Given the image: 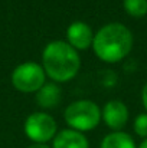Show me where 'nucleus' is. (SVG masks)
Here are the masks:
<instances>
[{
    "mask_svg": "<svg viewBox=\"0 0 147 148\" xmlns=\"http://www.w3.org/2000/svg\"><path fill=\"white\" fill-rule=\"evenodd\" d=\"M62 98L61 86L55 82L45 84L38 92H36V103L43 109H52L59 105Z\"/></svg>",
    "mask_w": 147,
    "mask_h": 148,
    "instance_id": "nucleus-9",
    "label": "nucleus"
},
{
    "mask_svg": "<svg viewBox=\"0 0 147 148\" xmlns=\"http://www.w3.org/2000/svg\"><path fill=\"white\" fill-rule=\"evenodd\" d=\"M63 119L71 130L87 132L97 128L101 122V109L94 101L78 99L69 103L63 112Z\"/></svg>",
    "mask_w": 147,
    "mask_h": 148,
    "instance_id": "nucleus-3",
    "label": "nucleus"
},
{
    "mask_svg": "<svg viewBox=\"0 0 147 148\" xmlns=\"http://www.w3.org/2000/svg\"><path fill=\"white\" fill-rule=\"evenodd\" d=\"M94 33L88 23L75 20L66 29V43L75 50H87L92 46Z\"/></svg>",
    "mask_w": 147,
    "mask_h": 148,
    "instance_id": "nucleus-7",
    "label": "nucleus"
},
{
    "mask_svg": "<svg viewBox=\"0 0 147 148\" xmlns=\"http://www.w3.org/2000/svg\"><path fill=\"white\" fill-rule=\"evenodd\" d=\"M133 33L123 23L112 22L104 25L94 35L92 49L97 58L107 63L123 60L133 49Z\"/></svg>",
    "mask_w": 147,
    "mask_h": 148,
    "instance_id": "nucleus-1",
    "label": "nucleus"
},
{
    "mask_svg": "<svg viewBox=\"0 0 147 148\" xmlns=\"http://www.w3.org/2000/svg\"><path fill=\"white\" fill-rule=\"evenodd\" d=\"M46 84V73L42 65L36 62H25L12 72V85L25 94L38 92Z\"/></svg>",
    "mask_w": 147,
    "mask_h": 148,
    "instance_id": "nucleus-4",
    "label": "nucleus"
},
{
    "mask_svg": "<svg viewBox=\"0 0 147 148\" xmlns=\"http://www.w3.org/2000/svg\"><path fill=\"white\" fill-rule=\"evenodd\" d=\"M137 148H147V138L146 140H143V141H141V144H140Z\"/></svg>",
    "mask_w": 147,
    "mask_h": 148,
    "instance_id": "nucleus-15",
    "label": "nucleus"
},
{
    "mask_svg": "<svg viewBox=\"0 0 147 148\" xmlns=\"http://www.w3.org/2000/svg\"><path fill=\"white\" fill-rule=\"evenodd\" d=\"M128 116H130V112H128L127 105L118 99L108 101L102 106V111H101L102 121L112 131H121L128 122Z\"/></svg>",
    "mask_w": 147,
    "mask_h": 148,
    "instance_id": "nucleus-6",
    "label": "nucleus"
},
{
    "mask_svg": "<svg viewBox=\"0 0 147 148\" xmlns=\"http://www.w3.org/2000/svg\"><path fill=\"white\" fill-rule=\"evenodd\" d=\"M123 6L131 17H144L147 14V0H124Z\"/></svg>",
    "mask_w": 147,
    "mask_h": 148,
    "instance_id": "nucleus-11",
    "label": "nucleus"
},
{
    "mask_svg": "<svg viewBox=\"0 0 147 148\" xmlns=\"http://www.w3.org/2000/svg\"><path fill=\"white\" fill-rule=\"evenodd\" d=\"M25 134L35 144H46L58 134L56 121L46 112H33L25 121Z\"/></svg>",
    "mask_w": 147,
    "mask_h": 148,
    "instance_id": "nucleus-5",
    "label": "nucleus"
},
{
    "mask_svg": "<svg viewBox=\"0 0 147 148\" xmlns=\"http://www.w3.org/2000/svg\"><path fill=\"white\" fill-rule=\"evenodd\" d=\"M28 148H52V147H49V145H46V144H32V145H29Z\"/></svg>",
    "mask_w": 147,
    "mask_h": 148,
    "instance_id": "nucleus-14",
    "label": "nucleus"
},
{
    "mask_svg": "<svg viewBox=\"0 0 147 148\" xmlns=\"http://www.w3.org/2000/svg\"><path fill=\"white\" fill-rule=\"evenodd\" d=\"M141 102H143V106H144V109L147 112V84L141 89Z\"/></svg>",
    "mask_w": 147,
    "mask_h": 148,
    "instance_id": "nucleus-13",
    "label": "nucleus"
},
{
    "mask_svg": "<svg viewBox=\"0 0 147 148\" xmlns=\"http://www.w3.org/2000/svg\"><path fill=\"white\" fill-rule=\"evenodd\" d=\"M133 128H134V132L140 138L146 140L147 138V112H143V114L137 115V118L134 119Z\"/></svg>",
    "mask_w": 147,
    "mask_h": 148,
    "instance_id": "nucleus-12",
    "label": "nucleus"
},
{
    "mask_svg": "<svg viewBox=\"0 0 147 148\" xmlns=\"http://www.w3.org/2000/svg\"><path fill=\"white\" fill-rule=\"evenodd\" d=\"M99 148H137V145L130 134L124 131H112L102 138Z\"/></svg>",
    "mask_w": 147,
    "mask_h": 148,
    "instance_id": "nucleus-10",
    "label": "nucleus"
},
{
    "mask_svg": "<svg viewBox=\"0 0 147 148\" xmlns=\"http://www.w3.org/2000/svg\"><path fill=\"white\" fill-rule=\"evenodd\" d=\"M52 148H90V143L82 132L69 128L58 131L52 140Z\"/></svg>",
    "mask_w": 147,
    "mask_h": 148,
    "instance_id": "nucleus-8",
    "label": "nucleus"
},
{
    "mask_svg": "<svg viewBox=\"0 0 147 148\" xmlns=\"http://www.w3.org/2000/svg\"><path fill=\"white\" fill-rule=\"evenodd\" d=\"M42 68L53 82H68L78 75L81 58L78 50L65 40H53L42 52Z\"/></svg>",
    "mask_w": 147,
    "mask_h": 148,
    "instance_id": "nucleus-2",
    "label": "nucleus"
}]
</instances>
